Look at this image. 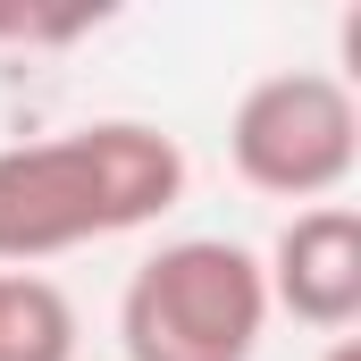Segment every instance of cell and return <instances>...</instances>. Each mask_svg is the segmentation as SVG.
<instances>
[{"instance_id":"1","label":"cell","mask_w":361,"mask_h":361,"mask_svg":"<svg viewBox=\"0 0 361 361\" xmlns=\"http://www.w3.org/2000/svg\"><path fill=\"white\" fill-rule=\"evenodd\" d=\"M185 202V143L143 118H85L42 143H0V269H42L135 235Z\"/></svg>"},{"instance_id":"4","label":"cell","mask_w":361,"mask_h":361,"mask_svg":"<svg viewBox=\"0 0 361 361\" xmlns=\"http://www.w3.org/2000/svg\"><path fill=\"white\" fill-rule=\"evenodd\" d=\"M261 286H269V311L319 328V336H345L361 319V210L353 202H311L277 227V244L261 252Z\"/></svg>"},{"instance_id":"5","label":"cell","mask_w":361,"mask_h":361,"mask_svg":"<svg viewBox=\"0 0 361 361\" xmlns=\"http://www.w3.org/2000/svg\"><path fill=\"white\" fill-rule=\"evenodd\" d=\"M0 361H76V302L42 269H0Z\"/></svg>"},{"instance_id":"2","label":"cell","mask_w":361,"mask_h":361,"mask_svg":"<svg viewBox=\"0 0 361 361\" xmlns=\"http://www.w3.org/2000/svg\"><path fill=\"white\" fill-rule=\"evenodd\" d=\"M269 336V286L261 252L235 235H177L143 252L118 294V345L126 361H252Z\"/></svg>"},{"instance_id":"3","label":"cell","mask_w":361,"mask_h":361,"mask_svg":"<svg viewBox=\"0 0 361 361\" xmlns=\"http://www.w3.org/2000/svg\"><path fill=\"white\" fill-rule=\"evenodd\" d=\"M235 177L269 202H336L361 169V101L336 68H277L235 101L227 118Z\"/></svg>"},{"instance_id":"6","label":"cell","mask_w":361,"mask_h":361,"mask_svg":"<svg viewBox=\"0 0 361 361\" xmlns=\"http://www.w3.org/2000/svg\"><path fill=\"white\" fill-rule=\"evenodd\" d=\"M328 361H361V336H336V345H328Z\"/></svg>"}]
</instances>
